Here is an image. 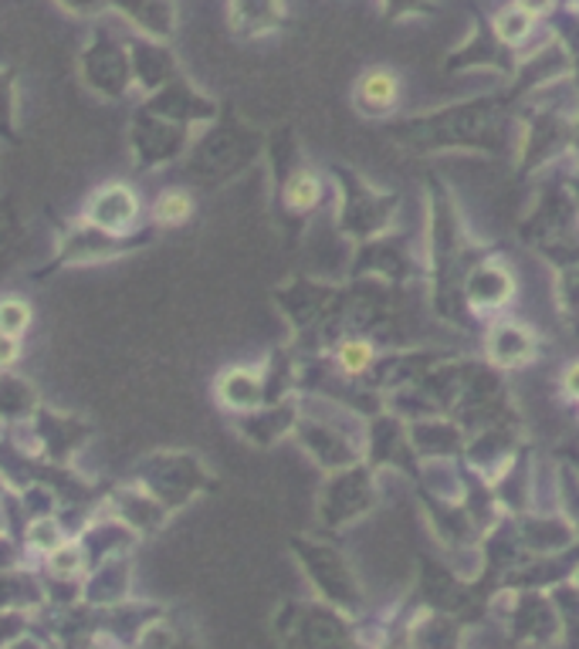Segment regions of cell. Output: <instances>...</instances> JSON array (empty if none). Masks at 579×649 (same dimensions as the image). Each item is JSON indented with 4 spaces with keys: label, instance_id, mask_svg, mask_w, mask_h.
I'll return each instance as SVG.
<instances>
[{
    "label": "cell",
    "instance_id": "cell-1",
    "mask_svg": "<svg viewBox=\"0 0 579 649\" xmlns=\"http://www.w3.org/2000/svg\"><path fill=\"white\" fill-rule=\"evenodd\" d=\"M136 210H139V204H136V193H132V190H126V186H109V190H103L99 196H95V204H92V210H88V220L99 224V227H106V230L122 234V230L132 224Z\"/></svg>",
    "mask_w": 579,
    "mask_h": 649
},
{
    "label": "cell",
    "instance_id": "cell-2",
    "mask_svg": "<svg viewBox=\"0 0 579 649\" xmlns=\"http://www.w3.org/2000/svg\"><path fill=\"white\" fill-rule=\"evenodd\" d=\"M363 91V102L373 106V109H383V106H390L394 98H397V78L394 75H386V72H369L360 85Z\"/></svg>",
    "mask_w": 579,
    "mask_h": 649
},
{
    "label": "cell",
    "instance_id": "cell-3",
    "mask_svg": "<svg viewBox=\"0 0 579 649\" xmlns=\"http://www.w3.org/2000/svg\"><path fill=\"white\" fill-rule=\"evenodd\" d=\"M319 180L312 173H296L292 180H288L285 186V196H288V207H296V210H309L319 204Z\"/></svg>",
    "mask_w": 579,
    "mask_h": 649
},
{
    "label": "cell",
    "instance_id": "cell-4",
    "mask_svg": "<svg viewBox=\"0 0 579 649\" xmlns=\"http://www.w3.org/2000/svg\"><path fill=\"white\" fill-rule=\"evenodd\" d=\"M528 24H533V14L522 11V8H512V11L498 14V21H495V31H498L505 41H518V37H525Z\"/></svg>",
    "mask_w": 579,
    "mask_h": 649
},
{
    "label": "cell",
    "instance_id": "cell-5",
    "mask_svg": "<svg viewBox=\"0 0 579 649\" xmlns=\"http://www.w3.org/2000/svg\"><path fill=\"white\" fill-rule=\"evenodd\" d=\"M31 322V309L24 302H4L0 305V332H8V335H18L24 332Z\"/></svg>",
    "mask_w": 579,
    "mask_h": 649
},
{
    "label": "cell",
    "instance_id": "cell-6",
    "mask_svg": "<svg viewBox=\"0 0 579 649\" xmlns=\"http://www.w3.org/2000/svg\"><path fill=\"white\" fill-rule=\"evenodd\" d=\"M369 363H373V348H369L366 342H346V345L340 348V366H343L346 372H363Z\"/></svg>",
    "mask_w": 579,
    "mask_h": 649
},
{
    "label": "cell",
    "instance_id": "cell-7",
    "mask_svg": "<svg viewBox=\"0 0 579 649\" xmlns=\"http://www.w3.org/2000/svg\"><path fill=\"white\" fill-rule=\"evenodd\" d=\"M157 217H160L163 224H180V220H186V217H190V199H186L183 193H167V196L160 199V207H157Z\"/></svg>",
    "mask_w": 579,
    "mask_h": 649
},
{
    "label": "cell",
    "instance_id": "cell-8",
    "mask_svg": "<svg viewBox=\"0 0 579 649\" xmlns=\"http://www.w3.org/2000/svg\"><path fill=\"white\" fill-rule=\"evenodd\" d=\"M78 565H82V555H78V548H75V544L52 548V569H55L58 575H72V572H78Z\"/></svg>",
    "mask_w": 579,
    "mask_h": 649
},
{
    "label": "cell",
    "instance_id": "cell-9",
    "mask_svg": "<svg viewBox=\"0 0 579 649\" xmlns=\"http://www.w3.org/2000/svg\"><path fill=\"white\" fill-rule=\"evenodd\" d=\"M55 541H58V528L52 521H37L31 528V544L34 548H55Z\"/></svg>",
    "mask_w": 579,
    "mask_h": 649
},
{
    "label": "cell",
    "instance_id": "cell-10",
    "mask_svg": "<svg viewBox=\"0 0 579 649\" xmlns=\"http://www.w3.org/2000/svg\"><path fill=\"white\" fill-rule=\"evenodd\" d=\"M18 359V335L0 332V366H11Z\"/></svg>",
    "mask_w": 579,
    "mask_h": 649
},
{
    "label": "cell",
    "instance_id": "cell-11",
    "mask_svg": "<svg viewBox=\"0 0 579 649\" xmlns=\"http://www.w3.org/2000/svg\"><path fill=\"white\" fill-rule=\"evenodd\" d=\"M518 8L528 14H543L546 8H553V0H518Z\"/></svg>",
    "mask_w": 579,
    "mask_h": 649
},
{
    "label": "cell",
    "instance_id": "cell-12",
    "mask_svg": "<svg viewBox=\"0 0 579 649\" xmlns=\"http://www.w3.org/2000/svg\"><path fill=\"white\" fill-rule=\"evenodd\" d=\"M566 386H569V392H572V396H579V366H572V369H569Z\"/></svg>",
    "mask_w": 579,
    "mask_h": 649
},
{
    "label": "cell",
    "instance_id": "cell-13",
    "mask_svg": "<svg viewBox=\"0 0 579 649\" xmlns=\"http://www.w3.org/2000/svg\"><path fill=\"white\" fill-rule=\"evenodd\" d=\"M0 531H4V524H0Z\"/></svg>",
    "mask_w": 579,
    "mask_h": 649
}]
</instances>
